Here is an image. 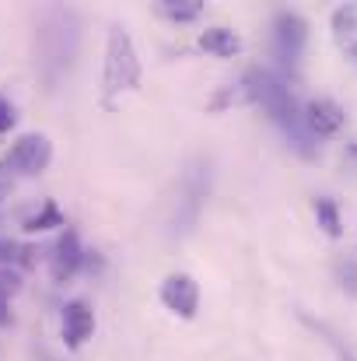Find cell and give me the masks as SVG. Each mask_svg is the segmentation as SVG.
Returning <instances> with one entry per match:
<instances>
[{"instance_id": "5", "label": "cell", "mask_w": 357, "mask_h": 361, "mask_svg": "<svg viewBox=\"0 0 357 361\" xmlns=\"http://www.w3.org/2000/svg\"><path fill=\"white\" fill-rule=\"evenodd\" d=\"M161 302H165L175 316L193 319L196 309H200V288H196V281H193L189 274H172V277L161 284Z\"/></svg>"}, {"instance_id": "14", "label": "cell", "mask_w": 357, "mask_h": 361, "mask_svg": "<svg viewBox=\"0 0 357 361\" xmlns=\"http://www.w3.org/2000/svg\"><path fill=\"white\" fill-rule=\"evenodd\" d=\"M340 281H344V288H347L351 295H357V263L354 259H344V263H340Z\"/></svg>"}, {"instance_id": "15", "label": "cell", "mask_w": 357, "mask_h": 361, "mask_svg": "<svg viewBox=\"0 0 357 361\" xmlns=\"http://www.w3.org/2000/svg\"><path fill=\"white\" fill-rule=\"evenodd\" d=\"M14 120H18V116H14V106L0 95V133H7V130L14 126Z\"/></svg>"}, {"instance_id": "13", "label": "cell", "mask_w": 357, "mask_h": 361, "mask_svg": "<svg viewBox=\"0 0 357 361\" xmlns=\"http://www.w3.org/2000/svg\"><path fill=\"white\" fill-rule=\"evenodd\" d=\"M305 323H308V326H315V330H319V334H322V337H330V344H333V351H337V355H340V361H357L354 355H351V351H347V348H344V344H340V337H337V334H333V330H330V326H322V323H312V319H308V316H305Z\"/></svg>"}, {"instance_id": "20", "label": "cell", "mask_w": 357, "mask_h": 361, "mask_svg": "<svg viewBox=\"0 0 357 361\" xmlns=\"http://www.w3.org/2000/svg\"><path fill=\"white\" fill-rule=\"evenodd\" d=\"M351 53H354V56H357V42H354V46H351Z\"/></svg>"}, {"instance_id": "19", "label": "cell", "mask_w": 357, "mask_h": 361, "mask_svg": "<svg viewBox=\"0 0 357 361\" xmlns=\"http://www.w3.org/2000/svg\"><path fill=\"white\" fill-rule=\"evenodd\" d=\"M7 190H11V179H7V176H4V172H0V200H4V197H7Z\"/></svg>"}, {"instance_id": "3", "label": "cell", "mask_w": 357, "mask_h": 361, "mask_svg": "<svg viewBox=\"0 0 357 361\" xmlns=\"http://www.w3.org/2000/svg\"><path fill=\"white\" fill-rule=\"evenodd\" d=\"M305 42H308V25L301 14L294 11H280L277 21H273V49L284 63H298L301 53H305Z\"/></svg>"}, {"instance_id": "16", "label": "cell", "mask_w": 357, "mask_h": 361, "mask_svg": "<svg viewBox=\"0 0 357 361\" xmlns=\"http://www.w3.org/2000/svg\"><path fill=\"white\" fill-rule=\"evenodd\" d=\"M18 274H11V270H0V298H7V295H14L18 291Z\"/></svg>"}, {"instance_id": "18", "label": "cell", "mask_w": 357, "mask_h": 361, "mask_svg": "<svg viewBox=\"0 0 357 361\" xmlns=\"http://www.w3.org/2000/svg\"><path fill=\"white\" fill-rule=\"evenodd\" d=\"M11 319V312H7V298H0V326Z\"/></svg>"}, {"instance_id": "10", "label": "cell", "mask_w": 357, "mask_h": 361, "mask_svg": "<svg viewBox=\"0 0 357 361\" xmlns=\"http://www.w3.org/2000/svg\"><path fill=\"white\" fill-rule=\"evenodd\" d=\"M315 221H319V228H322L326 235H333V239H340V235H344L340 207H337L333 200H326V197H319V200H315Z\"/></svg>"}, {"instance_id": "11", "label": "cell", "mask_w": 357, "mask_h": 361, "mask_svg": "<svg viewBox=\"0 0 357 361\" xmlns=\"http://www.w3.org/2000/svg\"><path fill=\"white\" fill-rule=\"evenodd\" d=\"M203 4L200 0H161V14H168L172 21H193L200 18Z\"/></svg>"}, {"instance_id": "6", "label": "cell", "mask_w": 357, "mask_h": 361, "mask_svg": "<svg viewBox=\"0 0 357 361\" xmlns=\"http://www.w3.org/2000/svg\"><path fill=\"white\" fill-rule=\"evenodd\" d=\"M92 330H95V316H92L88 302H81V298L70 302L63 309V341H67V348H81L92 337Z\"/></svg>"}, {"instance_id": "9", "label": "cell", "mask_w": 357, "mask_h": 361, "mask_svg": "<svg viewBox=\"0 0 357 361\" xmlns=\"http://www.w3.org/2000/svg\"><path fill=\"white\" fill-rule=\"evenodd\" d=\"M200 46L207 53H214V56H235L238 49H242V39H238L232 28H207L200 35Z\"/></svg>"}, {"instance_id": "1", "label": "cell", "mask_w": 357, "mask_h": 361, "mask_svg": "<svg viewBox=\"0 0 357 361\" xmlns=\"http://www.w3.org/2000/svg\"><path fill=\"white\" fill-rule=\"evenodd\" d=\"M245 95H249L256 106L266 109V116L287 133V140H294V147H298L301 154H312V133H308V126H305V116L298 113V102H294L291 88H287L273 71L252 67V71L245 74Z\"/></svg>"}, {"instance_id": "4", "label": "cell", "mask_w": 357, "mask_h": 361, "mask_svg": "<svg viewBox=\"0 0 357 361\" xmlns=\"http://www.w3.org/2000/svg\"><path fill=\"white\" fill-rule=\"evenodd\" d=\"M49 161H53V144L42 133L18 137L14 147H11V154H7V165L14 172H21V176H39V172L49 169Z\"/></svg>"}, {"instance_id": "8", "label": "cell", "mask_w": 357, "mask_h": 361, "mask_svg": "<svg viewBox=\"0 0 357 361\" xmlns=\"http://www.w3.org/2000/svg\"><path fill=\"white\" fill-rule=\"evenodd\" d=\"M81 242H77V235L67 228L63 235H60V242H56V249H53V281H67L77 267H81Z\"/></svg>"}, {"instance_id": "12", "label": "cell", "mask_w": 357, "mask_h": 361, "mask_svg": "<svg viewBox=\"0 0 357 361\" xmlns=\"http://www.w3.org/2000/svg\"><path fill=\"white\" fill-rule=\"evenodd\" d=\"M25 228H28V232H46V228H63V214H60V207H56L53 200H46V207H42V214H35V218H28V221H25Z\"/></svg>"}, {"instance_id": "17", "label": "cell", "mask_w": 357, "mask_h": 361, "mask_svg": "<svg viewBox=\"0 0 357 361\" xmlns=\"http://www.w3.org/2000/svg\"><path fill=\"white\" fill-rule=\"evenodd\" d=\"M14 252H21V249H18L11 239H0V263H11V259H14Z\"/></svg>"}, {"instance_id": "7", "label": "cell", "mask_w": 357, "mask_h": 361, "mask_svg": "<svg viewBox=\"0 0 357 361\" xmlns=\"http://www.w3.org/2000/svg\"><path fill=\"white\" fill-rule=\"evenodd\" d=\"M305 126H308V133L330 137L344 126V109L333 99H312L308 109H305Z\"/></svg>"}, {"instance_id": "2", "label": "cell", "mask_w": 357, "mask_h": 361, "mask_svg": "<svg viewBox=\"0 0 357 361\" xmlns=\"http://www.w3.org/2000/svg\"><path fill=\"white\" fill-rule=\"evenodd\" d=\"M140 81V60H137V49L126 35V28H113L109 32V53H106V78H102V102L106 109H113V99L137 88Z\"/></svg>"}]
</instances>
